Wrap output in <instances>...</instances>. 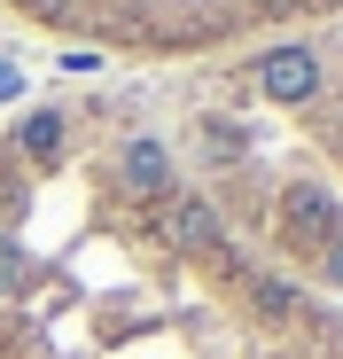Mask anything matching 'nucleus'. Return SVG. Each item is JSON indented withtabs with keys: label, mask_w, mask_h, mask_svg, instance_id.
Returning a JSON list of instances; mask_svg holds the SVG:
<instances>
[{
	"label": "nucleus",
	"mask_w": 343,
	"mask_h": 359,
	"mask_svg": "<svg viewBox=\"0 0 343 359\" xmlns=\"http://www.w3.org/2000/svg\"><path fill=\"white\" fill-rule=\"evenodd\" d=\"M0 16L118 63H226L343 24V0H0Z\"/></svg>",
	"instance_id": "obj_1"
},
{
	"label": "nucleus",
	"mask_w": 343,
	"mask_h": 359,
	"mask_svg": "<svg viewBox=\"0 0 343 359\" xmlns=\"http://www.w3.org/2000/svg\"><path fill=\"white\" fill-rule=\"evenodd\" d=\"M242 71H250V86L265 94V109L320 126L328 149H335V164H343V24H328V32H312V39L258 47V55H242Z\"/></svg>",
	"instance_id": "obj_2"
}]
</instances>
